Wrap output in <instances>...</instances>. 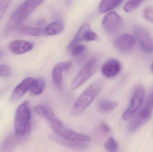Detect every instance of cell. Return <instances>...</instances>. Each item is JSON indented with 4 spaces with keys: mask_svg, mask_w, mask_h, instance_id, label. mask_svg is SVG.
Masks as SVG:
<instances>
[{
    "mask_svg": "<svg viewBox=\"0 0 153 152\" xmlns=\"http://www.w3.org/2000/svg\"><path fill=\"white\" fill-rule=\"evenodd\" d=\"M31 116L29 101H25L19 105L15 112L14 129L21 142L27 141L30 136Z\"/></svg>",
    "mask_w": 153,
    "mask_h": 152,
    "instance_id": "1",
    "label": "cell"
},
{
    "mask_svg": "<svg viewBox=\"0 0 153 152\" xmlns=\"http://www.w3.org/2000/svg\"><path fill=\"white\" fill-rule=\"evenodd\" d=\"M44 1L26 0L13 12L6 25L5 29L10 31L18 29L21 23Z\"/></svg>",
    "mask_w": 153,
    "mask_h": 152,
    "instance_id": "2",
    "label": "cell"
},
{
    "mask_svg": "<svg viewBox=\"0 0 153 152\" xmlns=\"http://www.w3.org/2000/svg\"><path fill=\"white\" fill-rule=\"evenodd\" d=\"M102 84L97 81L87 87L80 95L72 109L73 115H78L84 111L95 99L102 88Z\"/></svg>",
    "mask_w": 153,
    "mask_h": 152,
    "instance_id": "3",
    "label": "cell"
},
{
    "mask_svg": "<svg viewBox=\"0 0 153 152\" xmlns=\"http://www.w3.org/2000/svg\"><path fill=\"white\" fill-rule=\"evenodd\" d=\"M98 66V61L96 58H92L88 61L73 81L72 89H77L91 77L96 72Z\"/></svg>",
    "mask_w": 153,
    "mask_h": 152,
    "instance_id": "4",
    "label": "cell"
},
{
    "mask_svg": "<svg viewBox=\"0 0 153 152\" xmlns=\"http://www.w3.org/2000/svg\"><path fill=\"white\" fill-rule=\"evenodd\" d=\"M50 124L54 133L59 137L67 140L85 142H89L91 140L90 137L77 133L65 126L64 124L62 125L53 123H50Z\"/></svg>",
    "mask_w": 153,
    "mask_h": 152,
    "instance_id": "5",
    "label": "cell"
},
{
    "mask_svg": "<svg viewBox=\"0 0 153 152\" xmlns=\"http://www.w3.org/2000/svg\"><path fill=\"white\" fill-rule=\"evenodd\" d=\"M145 90L142 85H138L135 88L130 106L123 114L124 120L130 119L137 112L143 104Z\"/></svg>",
    "mask_w": 153,
    "mask_h": 152,
    "instance_id": "6",
    "label": "cell"
},
{
    "mask_svg": "<svg viewBox=\"0 0 153 152\" xmlns=\"http://www.w3.org/2000/svg\"><path fill=\"white\" fill-rule=\"evenodd\" d=\"M133 31L140 47L146 53L153 52V40L149 33L143 28L139 26H134Z\"/></svg>",
    "mask_w": 153,
    "mask_h": 152,
    "instance_id": "7",
    "label": "cell"
},
{
    "mask_svg": "<svg viewBox=\"0 0 153 152\" xmlns=\"http://www.w3.org/2000/svg\"><path fill=\"white\" fill-rule=\"evenodd\" d=\"M152 112L143 107L133 117L128 127V132L132 133L147 123L152 117Z\"/></svg>",
    "mask_w": 153,
    "mask_h": 152,
    "instance_id": "8",
    "label": "cell"
},
{
    "mask_svg": "<svg viewBox=\"0 0 153 152\" xmlns=\"http://www.w3.org/2000/svg\"><path fill=\"white\" fill-rule=\"evenodd\" d=\"M122 18L115 12L108 13L102 20V24L104 29L110 33L117 32L122 26Z\"/></svg>",
    "mask_w": 153,
    "mask_h": 152,
    "instance_id": "9",
    "label": "cell"
},
{
    "mask_svg": "<svg viewBox=\"0 0 153 152\" xmlns=\"http://www.w3.org/2000/svg\"><path fill=\"white\" fill-rule=\"evenodd\" d=\"M135 38L132 35L124 34L115 40L114 46L117 50L124 53L131 51L135 44Z\"/></svg>",
    "mask_w": 153,
    "mask_h": 152,
    "instance_id": "10",
    "label": "cell"
},
{
    "mask_svg": "<svg viewBox=\"0 0 153 152\" xmlns=\"http://www.w3.org/2000/svg\"><path fill=\"white\" fill-rule=\"evenodd\" d=\"M72 66L71 61H66L59 62L54 67L52 71V79L56 87L59 90L62 89V72L70 69Z\"/></svg>",
    "mask_w": 153,
    "mask_h": 152,
    "instance_id": "11",
    "label": "cell"
},
{
    "mask_svg": "<svg viewBox=\"0 0 153 152\" xmlns=\"http://www.w3.org/2000/svg\"><path fill=\"white\" fill-rule=\"evenodd\" d=\"M33 79H34L32 78L27 77L22 80L12 93L10 96V102L15 103L19 101L29 90Z\"/></svg>",
    "mask_w": 153,
    "mask_h": 152,
    "instance_id": "12",
    "label": "cell"
},
{
    "mask_svg": "<svg viewBox=\"0 0 153 152\" xmlns=\"http://www.w3.org/2000/svg\"><path fill=\"white\" fill-rule=\"evenodd\" d=\"M34 44L30 42L22 40L13 41L9 45V49L12 53L15 54H22L31 51Z\"/></svg>",
    "mask_w": 153,
    "mask_h": 152,
    "instance_id": "13",
    "label": "cell"
},
{
    "mask_svg": "<svg viewBox=\"0 0 153 152\" xmlns=\"http://www.w3.org/2000/svg\"><path fill=\"white\" fill-rule=\"evenodd\" d=\"M120 62L116 59H112L106 62L102 67L101 70L103 76L106 77H113L117 76L121 70Z\"/></svg>",
    "mask_w": 153,
    "mask_h": 152,
    "instance_id": "14",
    "label": "cell"
},
{
    "mask_svg": "<svg viewBox=\"0 0 153 152\" xmlns=\"http://www.w3.org/2000/svg\"><path fill=\"white\" fill-rule=\"evenodd\" d=\"M35 110L39 116L49 120L50 123H54L58 125L63 124V122L56 117L53 111L47 106L40 105H37L35 107Z\"/></svg>",
    "mask_w": 153,
    "mask_h": 152,
    "instance_id": "15",
    "label": "cell"
},
{
    "mask_svg": "<svg viewBox=\"0 0 153 152\" xmlns=\"http://www.w3.org/2000/svg\"><path fill=\"white\" fill-rule=\"evenodd\" d=\"M49 137L51 140L60 144L61 145L74 150H84L87 147V144L84 143L85 142L67 140L59 137L58 136L51 135Z\"/></svg>",
    "mask_w": 153,
    "mask_h": 152,
    "instance_id": "16",
    "label": "cell"
},
{
    "mask_svg": "<svg viewBox=\"0 0 153 152\" xmlns=\"http://www.w3.org/2000/svg\"><path fill=\"white\" fill-rule=\"evenodd\" d=\"M20 143V141L16 134H11L1 144L0 152L13 151Z\"/></svg>",
    "mask_w": 153,
    "mask_h": 152,
    "instance_id": "17",
    "label": "cell"
},
{
    "mask_svg": "<svg viewBox=\"0 0 153 152\" xmlns=\"http://www.w3.org/2000/svg\"><path fill=\"white\" fill-rule=\"evenodd\" d=\"M64 29L62 21H56L50 23L45 28V35L52 36L61 34Z\"/></svg>",
    "mask_w": 153,
    "mask_h": 152,
    "instance_id": "18",
    "label": "cell"
},
{
    "mask_svg": "<svg viewBox=\"0 0 153 152\" xmlns=\"http://www.w3.org/2000/svg\"><path fill=\"white\" fill-rule=\"evenodd\" d=\"M45 84V81L43 78H39L34 79L29 90L33 95H39L44 91Z\"/></svg>",
    "mask_w": 153,
    "mask_h": 152,
    "instance_id": "19",
    "label": "cell"
},
{
    "mask_svg": "<svg viewBox=\"0 0 153 152\" xmlns=\"http://www.w3.org/2000/svg\"><path fill=\"white\" fill-rule=\"evenodd\" d=\"M123 0H102L99 6V11L104 13L118 6Z\"/></svg>",
    "mask_w": 153,
    "mask_h": 152,
    "instance_id": "20",
    "label": "cell"
},
{
    "mask_svg": "<svg viewBox=\"0 0 153 152\" xmlns=\"http://www.w3.org/2000/svg\"><path fill=\"white\" fill-rule=\"evenodd\" d=\"M90 25L88 23H85L84 25H83L76 33L75 37L69 43L68 46V49L69 50L73 46L78 44L79 42H81L82 40H84L85 35L86 32L90 30Z\"/></svg>",
    "mask_w": 153,
    "mask_h": 152,
    "instance_id": "21",
    "label": "cell"
},
{
    "mask_svg": "<svg viewBox=\"0 0 153 152\" xmlns=\"http://www.w3.org/2000/svg\"><path fill=\"white\" fill-rule=\"evenodd\" d=\"M20 32L25 35L33 36L45 35V28L33 27L27 26H20L18 28Z\"/></svg>",
    "mask_w": 153,
    "mask_h": 152,
    "instance_id": "22",
    "label": "cell"
},
{
    "mask_svg": "<svg viewBox=\"0 0 153 152\" xmlns=\"http://www.w3.org/2000/svg\"><path fill=\"white\" fill-rule=\"evenodd\" d=\"M118 105V104L117 102L103 100L99 103V109L102 112H108L116 109Z\"/></svg>",
    "mask_w": 153,
    "mask_h": 152,
    "instance_id": "23",
    "label": "cell"
},
{
    "mask_svg": "<svg viewBox=\"0 0 153 152\" xmlns=\"http://www.w3.org/2000/svg\"><path fill=\"white\" fill-rule=\"evenodd\" d=\"M145 0H129L124 5V9L127 12H132L137 9Z\"/></svg>",
    "mask_w": 153,
    "mask_h": 152,
    "instance_id": "24",
    "label": "cell"
},
{
    "mask_svg": "<svg viewBox=\"0 0 153 152\" xmlns=\"http://www.w3.org/2000/svg\"><path fill=\"white\" fill-rule=\"evenodd\" d=\"M104 146L105 149L109 152H117L118 150V144L115 139L112 137H110L107 139L104 143Z\"/></svg>",
    "mask_w": 153,
    "mask_h": 152,
    "instance_id": "25",
    "label": "cell"
},
{
    "mask_svg": "<svg viewBox=\"0 0 153 152\" xmlns=\"http://www.w3.org/2000/svg\"><path fill=\"white\" fill-rule=\"evenodd\" d=\"M86 49V46L84 45L76 44L71 47L69 50L73 56L76 57L82 54Z\"/></svg>",
    "mask_w": 153,
    "mask_h": 152,
    "instance_id": "26",
    "label": "cell"
},
{
    "mask_svg": "<svg viewBox=\"0 0 153 152\" xmlns=\"http://www.w3.org/2000/svg\"><path fill=\"white\" fill-rule=\"evenodd\" d=\"M11 73V68L9 65L2 64L0 65V77H8Z\"/></svg>",
    "mask_w": 153,
    "mask_h": 152,
    "instance_id": "27",
    "label": "cell"
},
{
    "mask_svg": "<svg viewBox=\"0 0 153 152\" xmlns=\"http://www.w3.org/2000/svg\"><path fill=\"white\" fill-rule=\"evenodd\" d=\"M11 2V0H0V21Z\"/></svg>",
    "mask_w": 153,
    "mask_h": 152,
    "instance_id": "28",
    "label": "cell"
},
{
    "mask_svg": "<svg viewBox=\"0 0 153 152\" xmlns=\"http://www.w3.org/2000/svg\"><path fill=\"white\" fill-rule=\"evenodd\" d=\"M144 17L146 20L153 23V8L152 7H146L143 12Z\"/></svg>",
    "mask_w": 153,
    "mask_h": 152,
    "instance_id": "29",
    "label": "cell"
},
{
    "mask_svg": "<svg viewBox=\"0 0 153 152\" xmlns=\"http://www.w3.org/2000/svg\"><path fill=\"white\" fill-rule=\"evenodd\" d=\"M143 108L152 112L153 110V90L148 95Z\"/></svg>",
    "mask_w": 153,
    "mask_h": 152,
    "instance_id": "30",
    "label": "cell"
},
{
    "mask_svg": "<svg viewBox=\"0 0 153 152\" xmlns=\"http://www.w3.org/2000/svg\"><path fill=\"white\" fill-rule=\"evenodd\" d=\"M98 39V35L95 32L92 31H87L85 35L84 40L87 41H95Z\"/></svg>",
    "mask_w": 153,
    "mask_h": 152,
    "instance_id": "31",
    "label": "cell"
},
{
    "mask_svg": "<svg viewBox=\"0 0 153 152\" xmlns=\"http://www.w3.org/2000/svg\"><path fill=\"white\" fill-rule=\"evenodd\" d=\"M100 127L104 133L108 134V133H109L110 132H111V131L110 127L108 125H107V124L104 123V122H102V123H101Z\"/></svg>",
    "mask_w": 153,
    "mask_h": 152,
    "instance_id": "32",
    "label": "cell"
},
{
    "mask_svg": "<svg viewBox=\"0 0 153 152\" xmlns=\"http://www.w3.org/2000/svg\"><path fill=\"white\" fill-rule=\"evenodd\" d=\"M73 0H65V3L66 4L69 5V4H71V3L72 2Z\"/></svg>",
    "mask_w": 153,
    "mask_h": 152,
    "instance_id": "33",
    "label": "cell"
},
{
    "mask_svg": "<svg viewBox=\"0 0 153 152\" xmlns=\"http://www.w3.org/2000/svg\"><path fill=\"white\" fill-rule=\"evenodd\" d=\"M151 70H152V72L153 74V62L152 66H151Z\"/></svg>",
    "mask_w": 153,
    "mask_h": 152,
    "instance_id": "34",
    "label": "cell"
},
{
    "mask_svg": "<svg viewBox=\"0 0 153 152\" xmlns=\"http://www.w3.org/2000/svg\"><path fill=\"white\" fill-rule=\"evenodd\" d=\"M1 51H0V55H1Z\"/></svg>",
    "mask_w": 153,
    "mask_h": 152,
    "instance_id": "35",
    "label": "cell"
}]
</instances>
